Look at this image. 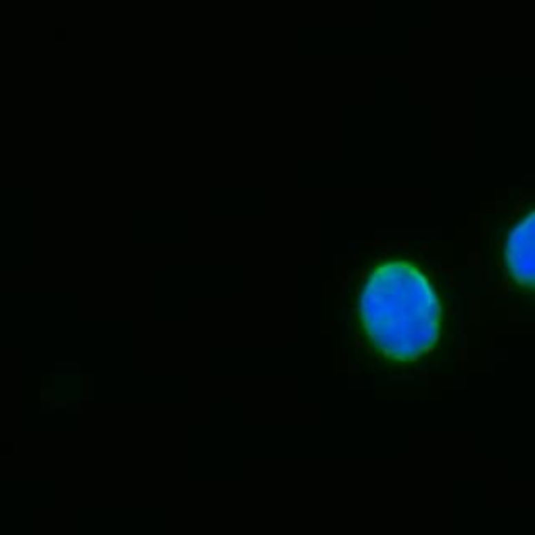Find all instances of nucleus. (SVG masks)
<instances>
[{
    "label": "nucleus",
    "instance_id": "f257e3e1",
    "mask_svg": "<svg viewBox=\"0 0 535 535\" xmlns=\"http://www.w3.org/2000/svg\"><path fill=\"white\" fill-rule=\"evenodd\" d=\"M439 312L427 278L406 262L378 266L360 301L368 339L398 362H412L433 347Z\"/></svg>",
    "mask_w": 535,
    "mask_h": 535
},
{
    "label": "nucleus",
    "instance_id": "f03ea898",
    "mask_svg": "<svg viewBox=\"0 0 535 535\" xmlns=\"http://www.w3.org/2000/svg\"><path fill=\"white\" fill-rule=\"evenodd\" d=\"M506 264L518 284L535 289V211L514 228L508 239Z\"/></svg>",
    "mask_w": 535,
    "mask_h": 535
}]
</instances>
